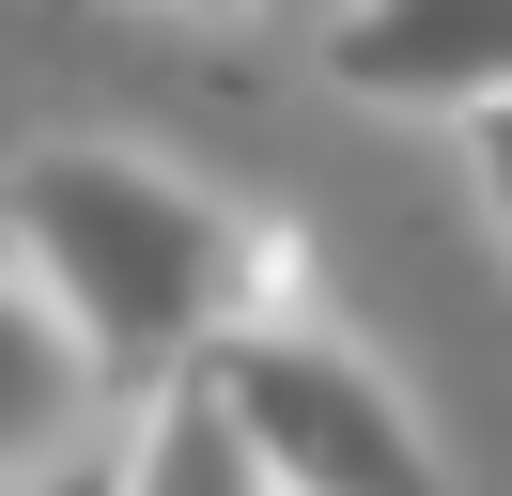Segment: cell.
Instances as JSON below:
<instances>
[{
  "instance_id": "cell-1",
  "label": "cell",
  "mask_w": 512,
  "mask_h": 496,
  "mask_svg": "<svg viewBox=\"0 0 512 496\" xmlns=\"http://www.w3.org/2000/svg\"><path fill=\"white\" fill-rule=\"evenodd\" d=\"M0 233H16L32 310L78 341V372H94V419H125L140 388H171L218 326L280 310V233L233 217L218 186L125 155V140H47V155H16Z\"/></svg>"
},
{
  "instance_id": "cell-6",
  "label": "cell",
  "mask_w": 512,
  "mask_h": 496,
  "mask_svg": "<svg viewBox=\"0 0 512 496\" xmlns=\"http://www.w3.org/2000/svg\"><path fill=\"white\" fill-rule=\"evenodd\" d=\"M16 496H109V450H63V465H32Z\"/></svg>"
},
{
  "instance_id": "cell-4",
  "label": "cell",
  "mask_w": 512,
  "mask_h": 496,
  "mask_svg": "<svg viewBox=\"0 0 512 496\" xmlns=\"http://www.w3.org/2000/svg\"><path fill=\"white\" fill-rule=\"evenodd\" d=\"M63 450H94V372L32 310V279L0 264V496L32 481V465H63Z\"/></svg>"
},
{
  "instance_id": "cell-3",
  "label": "cell",
  "mask_w": 512,
  "mask_h": 496,
  "mask_svg": "<svg viewBox=\"0 0 512 496\" xmlns=\"http://www.w3.org/2000/svg\"><path fill=\"white\" fill-rule=\"evenodd\" d=\"M326 78L357 109H404V124H497L512 0H342L326 16Z\"/></svg>"
},
{
  "instance_id": "cell-7",
  "label": "cell",
  "mask_w": 512,
  "mask_h": 496,
  "mask_svg": "<svg viewBox=\"0 0 512 496\" xmlns=\"http://www.w3.org/2000/svg\"><path fill=\"white\" fill-rule=\"evenodd\" d=\"M171 16H249V0H171Z\"/></svg>"
},
{
  "instance_id": "cell-5",
  "label": "cell",
  "mask_w": 512,
  "mask_h": 496,
  "mask_svg": "<svg viewBox=\"0 0 512 496\" xmlns=\"http://www.w3.org/2000/svg\"><path fill=\"white\" fill-rule=\"evenodd\" d=\"M109 496H264V465H249V434L218 419V388L171 372V388H140L125 419H109Z\"/></svg>"
},
{
  "instance_id": "cell-2",
  "label": "cell",
  "mask_w": 512,
  "mask_h": 496,
  "mask_svg": "<svg viewBox=\"0 0 512 496\" xmlns=\"http://www.w3.org/2000/svg\"><path fill=\"white\" fill-rule=\"evenodd\" d=\"M187 372L218 388V419L249 434L264 496H450V465H435V434H419V403L388 388L357 341L295 326V310L218 326Z\"/></svg>"
}]
</instances>
